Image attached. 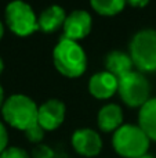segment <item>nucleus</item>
<instances>
[{
    "instance_id": "obj_7",
    "label": "nucleus",
    "mask_w": 156,
    "mask_h": 158,
    "mask_svg": "<svg viewBox=\"0 0 156 158\" xmlns=\"http://www.w3.org/2000/svg\"><path fill=\"white\" fill-rule=\"evenodd\" d=\"M72 147L77 154L83 157H96L102 150L101 136L96 131L88 128L77 129L72 135Z\"/></svg>"
},
{
    "instance_id": "obj_21",
    "label": "nucleus",
    "mask_w": 156,
    "mask_h": 158,
    "mask_svg": "<svg viewBox=\"0 0 156 158\" xmlns=\"http://www.w3.org/2000/svg\"><path fill=\"white\" fill-rule=\"evenodd\" d=\"M3 104H4V90H3L2 85H0V108L3 107Z\"/></svg>"
},
{
    "instance_id": "obj_22",
    "label": "nucleus",
    "mask_w": 156,
    "mask_h": 158,
    "mask_svg": "<svg viewBox=\"0 0 156 158\" xmlns=\"http://www.w3.org/2000/svg\"><path fill=\"white\" fill-rule=\"evenodd\" d=\"M3 33H4V28H3V24H2V21H0V39L3 38Z\"/></svg>"
},
{
    "instance_id": "obj_15",
    "label": "nucleus",
    "mask_w": 156,
    "mask_h": 158,
    "mask_svg": "<svg viewBox=\"0 0 156 158\" xmlns=\"http://www.w3.org/2000/svg\"><path fill=\"white\" fill-rule=\"evenodd\" d=\"M127 0H90L91 7L101 15H116L124 8Z\"/></svg>"
},
{
    "instance_id": "obj_8",
    "label": "nucleus",
    "mask_w": 156,
    "mask_h": 158,
    "mask_svg": "<svg viewBox=\"0 0 156 158\" xmlns=\"http://www.w3.org/2000/svg\"><path fill=\"white\" fill-rule=\"evenodd\" d=\"M65 104L57 98L47 100L39 107L37 123L44 131H54L60 128L65 119Z\"/></svg>"
},
{
    "instance_id": "obj_24",
    "label": "nucleus",
    "mask_w": 156,
    "mask_h": 158,
    "mask_svg": "<svg viewBox=\"0 0 156 158\" xmlns=\"http://www.w3.org/2000/svg\"><path fill=\"white\" fill-rule=\"evenodd\" d=\"M138 158H155V157L149 156V154H145V156H141V157H138Z\"/></svg>"
},
{
    "instance_id": "obj_14",
    "label": "nucleus",
    "mask_w": 156,
    "mask_h": 158,
    "mask_svg": "<svg viewBox=\"0 0 156 158\" xmlns=\"http://www.w3.org/2000/svg\"><path fill=\"white\" fill-rule=\"evenodd\" d=\"M105 67L108 72H111L119 79L133 71V60L129 54L123 52H111L107 56Z\"/></svg>"
},
{
    "instance_id": "obj_5",
    "label": "nucleus",
    "mask_w": 156,
    "mask_h": 158,
    "mask_svg": "<svg viewBox=\"0 0 156 158\" xmlns=\"http://www.w3.org/2000/svg\"><path fill=\"white\" fill-rule=\"evenodd\" d=\"M6 22L18 36H28L39 31V21L32 7L22 0H14L6 7Z\"/></svg>"
},
{
    "instance_id": "obj_12",
    "label": "nucleus",
    "mask_w": 156,
    "mask_h": 158,
    "mask_svg": "<svg viewBox=\"0 0 156 158\" xmlns=\"http://www.w3.org/2000/svg\"><path fill=\"white\" fill-rule=\"evenodd\" d=\"M65 19H66L65 10H64L61 6H50L37 18L39 29L46 33H51V32H54L55 29H58L61 25L64 27Z\"/></svg>"
},
{
    "instance_id": "obj_17",
    "label": "nucleus",
    "mask_w": 156,
    "mask_h": 158,
    "mask_svg": "<svg viewBox=\"0 0 156 158\" xmlns=\"http://www.w3.org/2000/svg\"><path fill=\"white\" fill-rule=\"evenodd\" d=\"M44 132H46V131H44V129L37 123V125L32 126L30 129H28V131L25 132V135H26V137H28V140H29V142L39 143V142H41V140H43Z\"/></svg>"
},
{
    "instance_id": "obj_9",
    "label": "nucleus",
    "mask_w": 156,
    "mask_h": 158,
    "mask_svg": "<svg viewBox=\"0 0 156 158\" xmlns=\"http://www.w3.org/2000/svg\"><path fill=\"white\" fill-rule=\"evenodd\" d=\"M91 15L84 10H75L66 17L64 22V36L71 40H79L90 33Z\"/></svg>"
},
{
    "instance_id": "obj_20",
    "label": "nucleus",
    "mask_w": 156,
    "mask_h": 158,
    "mask_svg": "<svg viewBox=\"0 0 156 158\" xmlns=\"http://www.w3.org/2000/svg\"><path fill=\"white\" fill-rule=\"evenodd\" d=\"M130 6L133 7H145L146 4L149 3V0H127Z\"/></svg>"
},
{
    "instance_id": "obj_23",
    "label": "nucleus",
    "mask_w": 156,
    "mask_h": 158,
    "mask_svg": "<svg viewBox=\"0 0 156 158\" xmlns=\"http://www.w3.org/2000/svg\"><path fill=\"white\" fill-rule=\"evenodd\" d=\"M3 68H4V64H3V60H2V58H0V74H2Z\"/></svg>"
},
{
    "instance_id": "obj_19",
    "label": "nucleus",
    "mask_w": 156,
    "mask_h": 158,
    "mask_svg": "<svg viewBox=\"0 0 156 158\" xmlns=\"http://www.w3.org/2000/svg\"><path fill=\"white\" fill-rule=\"evenodd\" d=\"M8 144V133H7V129L6 126L0 122V154L7 148Z\"/></svg>"
},
{
    "instance_id": "obj_18",
    "label": "nucleus",
    "mask_w": 156,
    "mask_h": 158,
    "mask_svg": "<svg viewBox=\"0 0 156 158\" xmlns=\"http://www.w3.org/2000/svg\"><path fill=\"white\" fill-rule=\"evenodd\" d=\"M54 151L46 144H39L33 148L32 158H54Z\"/></svg>"
},
{
    "instance_id": "obj_11",
    "label": "nucleus",
    "mask_w": 156,
    "mask_h": 158,
    "mask_svg": "<svg viewBox=\"0 0 156 158\" xmlns=\"http://www.w3.org/2000/svg\"><path fill=\"white\" fill-rule=\"evenodd\" d=\"M123 122V111L118 104H107L99 110L97 123L102 132H116Z\"/></svg>"
},
{
    "instance_id": "obj_6",
    "label": "nucleus",
    "mask_w": 156,
    "mask_h": 158,
    "mask_svg": "<svg viewBox=\"0 0 156 158\" xmlns=\"http://www.w3.org/2000/svg\"><path fill=\"white\" fill-rule=\"evenodd\" d=\"M118 92L120 98L129 107H142L149 100L151 86L148 79L140 72H129L119 78Z\"/></svg>"
},
{
    "instance_id": "obj_13",
    "label": "nucleus",
    "mask_w": 156,
    "mask_h": 158,
    "mask_svg": "<svg viewBox=\"0 0 156 158\" xmlns=\"http://www.w3.org/2000/svg\"><path fill=\"white\" fill-rule=\"evenodd\" d=\"M138 126L145 132L149 139L156 142V97L149 98L140 108Z\"/></svg>"
},
{
    "instance_id": "obj_16",
    "label": "nucleus",
    "mask_w": 156,
    "mask_h": 158,
    "mask_svg": "<svg viewBox=\"0 0 156 158\" xmlns=\"http://www.w3.org/2000/svg\"><path fill=\"white\" fill-rule=\"evenodd\" d=\"M0 158H32L24 148L21 147H7L2 154H0Z\"/></svg>"
},
{
    "instance_id": "obj_4",
    "label": "nucleus",
    "mask_w": 156,
    "mask_h": 158,
    "mask_svg": "<svg viewBox=\"0 0 156 158\" xmlns=\"http://www.w3.org/2000/svg\"><path fill=\"white\" fill-rule=\"evenodd\" d=\"M130 57L140 71H156V31L141 29L130 42Z\"/></svg>"
},
{
    "instance_id": "obj_3",
    "label": "nucleus",
    "mask_w": 156,
    "mask_h": 158,
    "mask_svg": "<svg viewBox=\"0 0 156 158\" xmlns=\"http://www.w3.org/2000/svg\"><path fill=\"white\" fill-rule=\"evenodd\" d=\"M149 139L138 125H122L113 133L112 144L115 151L123 158H138L148 154Z\"/></svg>"
},
{
    "instance_id": "obj_2",
    "label": "nucleus",
    "mask_w": 156,
    "mask_h": 158,
    "mask_svg": "<svg viewBox=\"0 0 156 158\" xmlns=\"http://www.w3.org/2000/svg\"><path fill=\"white\" fill-rule=\"evenodd\" d=\"M4 121L18 131L26 132L37 125L39 107L32 98L25 94H13L4 101L2 107Z\"/></svg>"
},
{
    "instance_id": "obj_1",
    "label": "nucleus",
    "mask_w": 156,
    "mask_h": 158,
    "mask_svg": "<svg viewBox=\"0 0 156 158\" xmlns=\"http://www.w3.org/2000/svg\"><path fill=\"white\" fill-rule=\"evenodd\" d=\"M53 60L55 68L68 78L82 77L87 68V57L83 47L65 36H62L54 47Z\"/></svg>"
},
{
    "instance_id": "obj_10",
    "label": "nucleus",
    "mask_w": 156,
    "mask_h": 158,
    "mask_svg": "<svg viewBox=\"0 0 156 158\" xmlns=\"http://www.w3.org/2000/svg\"><path fill=\"white\" fill-rule=\"evenodd\" d=\"M119 79L111 72H97L88 82V90L98 100H107L118 92Z\"/></svg>"
}]
</instances>
